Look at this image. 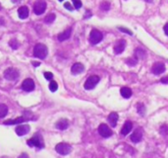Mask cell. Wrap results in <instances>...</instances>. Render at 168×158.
Listing matches in <instances>:
<instances>
[{"mask_svg": "<svg viewBox=\"0 0 168 158\" xmlns=\"http://www.w3.org/2000/svg\"><path fill=\"white\" fill-rule=\"evenodd\" d=\"M48 54V48L45 44H37L33 48V55L39 59H44Z\"/></svg>", "mask_w": 168, "mask_h": 158, "instance_id": "6da1fadb", "label": "cell"}, {"mask_svg": "<svg viewBox=\"0 0 168 158\" xmlns=\"http://www.w3.org/2000/svg\"><path fill=\"white\" fill-rule=\"evenodd\" d=\"M27 143H28L29 146H31V147H36L39 149L43 148V146H44L42 137L39 134L35 135V137H32V138H30V140L27 141Z\"/></svg>", "mask_w": 168, "mask_h": 158, "instance_id": "7a4b0ae2", "label": "cell"}, {"mask_svg": "<svg viewBox=\"0 0 168 158\" xmlns=\"http://www.w3.org/2000/svg\"><path fill=\"white\" fill-rule=\"evenodd\" d=\"M56 152L61 154V155H67L72 151V146L68 143H64V142H61V143H58L55 146Z\"/></svg>", "mask_w": 168, "mask_h": 158, "instance_id": "3957f363", "label": "cell"}, {"mask_svg": "<svg viewBox=\"0 0 168 158\" xmlns=\"http://www.w3.org/2000/svg\"><path fill=\"white\" fill-rule=\"evenodd\" d=\"M99 80H100V78L98 75H92V76H89L87 79V81L85 82V89H87V90L93 89L96 86V84L99 82Z\"/></svg>", "mask_w": 168, "mask_h": 158, "instance_id": "277c9868", "label": "cell"}, {"mask_svg": "<svg viewBox=\"0 0 168 158\" xmlns=\"http://www.w3.org/2000/svg\"><path fill=\"white\" fill-rule=\"evenodd\" d=\"M103 39L102 33L98 31V30H92L89 34V42H91L92 44H96L100 43Z\"/></svg>", "mask_w": 168, "mask_h": 158, "instance_id": "5b68a950", "label": "cell"}, {"mask_svg": "<svg viewBox=\"0 0 168 158\" xmlns=\"http://www.w3.org/2000/svg\"><path fill=\"white\" fill-rule=\"evenodd\" d=\"M20 76L19 71L15 68H7L4 71V77L9 81H16Z\"/></svg>", "mask_w": 168, "mask_h": 158, "instance_id": "8992f818", "label": "cell"}, {"mask_svg": "<svg viewBox=\"0 0 168 158\" xmlns=\"http://www.w3.org/2000/svg\"><path fill=\"white\" fill-rule=\"evenodd\" d=\"M46 9V3L42 1V0H39V1H36L33 5V12L36 15H42L44 13V11Z\"/></svg>", "mask_w": 168, "mask_h": 158, "instance_id": "52a82bcc", "label": "cell"}, {"mask_svg": "<svg viewBox=\"0 0 168 158\" xmlns=\"http://www.w3.org/2000/svg\"><path fill=\"white\" fill-rule=\"evenodd\" d=\"M98 133L101 135L102 137L107 138V137H110L113 133H112L110 127L107 125H105V123H101V125L98 127Z\"/></svg>", "mask_w": 168, "mask_h": 158, "instance_id": "ba28073f", "label": "cell"}, {"mask_svg": "<svg viewBox=\"0 0 168 158\" xmlns=\"http://www.w3.org/2000/svg\"><path fill=\"white\" fill-rule=\"evenodd\" d=\"M35 87H36L35 81H33L32 78L25 79V80L23 81V83H22V89H23L24 91H26V92L33 91V90L35 89Z\"/></svg>", "mask_w": 168, "mask_h": 158, "instance_id": "9c48e42d", "label": "cell"}, {"mask_svg": "<svg viewBox=\"0 0 168 158\" xmlns=\"http://www.w3.org/2000/svg\"><path fill=\"white\" fill-rule=\"evenodd\" d=\"M165 71V65L163 62H155L151 67V72L155 75H159Z\"/></svg>", "mask_w": 168, "mask_h": 158, "instance_id": "30bf717a", "label": "cell"}, {"mask_svg": "<svg viewBox=\"0 0 168 158\" xmlns=\"http://www.w3.org/2000/svg\"><path fill=\"white\" fill-rule=\"evenodd\" d=\"M30 130H31V127L28 125H21L18 126L16 127V133L19 135V137H22V135H26L27 133H29Z\"/></svg>", "mask_w": 168, "mask_h": 158, "instance_id": "8fae6325", "label": "cell"}, {"mask_svg": "<svg viewBox=\"0 0 168 158\" xmlns=\"http://www.w3.org/2000/svg\"><path fill=\"white\" fill-rule=\"evenodd\" d=\"M125 48H126V42H125V41L124 40L119 41V42H117L116 44L114 46V52L116 54H121V52L124 51Z\"/></svg>", "mask_w": 168, "mask_h": 158, "instance_id": "7c38bea8", "label": "cell"}, {"mask_svg": "<svg viewBox=\"0 0 168 158\" xmlns=\"http://www.w3.org/2000/svg\"><path fill=\"white\" fill-rule=\"evenodd\" d=\"M142 138H143V131L142 130H136L134 133L131 134V140L133 142H140L142 140Z\"/></svg>", "mask_w": 168, "mask_h": 158, "instance_id": "4fadbf2b", "label": "cell"}, {"mask_svg": "<svg viewBox=\"0 0 168 158\" xmlns=\"http://www.w3.org/2000/svg\"><path fill=\"white\" fill-rule=\"evenodd\" d=\"M31 120L30 118H25V117H19V118L15 120H8V121L4 122V125H20V123H24L25 121Z\"/></svg>", "mask_w": 168, "mask_h": 158, "instance_id": "5bb4252c", "label": "cell"}, {"mask_svg": "<svg viewBox=\"0 0 168 158\" xmlns=\"http://www.w3.org/2000/svg\"><path fill=\"white\" fill-rule=\"evenodd\" d=\"M84 70H85V66L82 64V63L77 62L72 66V68H71V72H72V74H74V75H77V74H80L82 72H84Z\"/></svg>", "mask_w": 168, "mask_h": 158, "instance_id": "9a60e30c", "label": "cell"}, {"mask_svg": "<svg viewBox=\"0 0 168 158\" xmlns=\"http://www.w3.org/2000/svg\"><path fill=\"white\" fill-rule=\"evenodd\" d=\"M55 127H56V129L61 130H66V129H68V127H69V122H68V120H66V119H61V120H59V121L55 123Z\"/></svg>", "mask_w": 168, "mask_h": 158, "instance_id": "2e32d148", "label": "cell"}, {"mask_svg": "<svg viewBox=\"0 0 168 158\" xmlns=\"http://www.w3.org/2000/svg\"><path fill=\"white\" fill-rule=\"evenodd\" d=\"M71 34H72V29H67L65 30V31H63L62 33H60L58 35V40H59V42H63V41H66V40H68L69 38L71 37Z\"/></svg>", "mask_w": 168, "mask_h": 158, "instance_id": "e0dca14e", "label": "cell"}, {"mask_svg": "<svg viewBox=\"0 0 168 158\" xmlns=\"http://www.w3.org/2000/svg\"><path fill=\"white\" fill-rule=\"evenodd\" d=\"M118 119H119V117H118V114L117 113H111V114L108 116V123H110V126L112 127H115L117 125V122H118Z\"/></svg>", "mask_w": 168, "mask_h": 158, "instance_id": "ac0fdd59", "label": "cell"}, {"mask_svg": "<svg viewBox=\"0 0 168 158\" xmlns=\"http://www.w3.org/2000/svg\"><path fill=\"white\" fill-rule=\"evenodd\" d=\"M132 129H133V123H132V122L127 121L124 123L123 127L121 129V134L122 135H127L128 133H130V131L132 130Z\"/></svg>", "mask_w": 168, "mask_h": 158, "instance_id": "d6986e66", "label": "cell"}, {"mask_svg": "<svg viewBox=\"0 0 168 158\" xmlns=\"http://www.w3.org/2000/svg\"><path fill=\"white\" fill-rule=\"evenodd\" d=\"M29 8L27 6H22L18 10V15L20 19H27L29 17Z\"/></svg>", "mask_w": 168, "mask_h": 158, "instance_id": "ffe728a7", "label": "cell"}, {"mask_svg": "<svg viewBox=\"0 0 168 158\" xmlns=\"http://www.w3.org/2000/svg\"><path fill=\"white\" fill-rule=\"evenodd\" d=\"M120 93H121V96L123 98H125V99H128V98L132 96V90L128 87H122L120 90Z\"/></svg>", "mask_w": 168, "mask_h": 158, "instance_id": "44dd1931", "label": "cell"}, {"mask_svg": "<svg viewBox=\"0 0 168 158\" xmlns=\"http://www.w3.org/2000/svg\"><path fill=\"white\" fill-rule=\"evenodd\" d=\"M8 113V108L4 104H0V118H4Z\"/></svg>", "mask_w": 168, "mask_h": 158, "instance_id": "7402d4cb", "label": "cell"}, {"mask_svg": "<svg viewBox=\"0 0 168 158\" xmlns=\"http://www.w3.org/2000/svg\"><path fill=\"white\" fill-rule=\"evenodd\" d=\"M55 18H56L55 14L50 13V14H48L45 18H44V22H45L46 24H51L52 22H53V21L55 20Z\"/></svg>", "mask_w": 168, "mask_h": 158, "instance_id": "603a6c76", "label": "cell"}, {"mask_svg": "<svg viewBox=\"0 0 168 158\" xmlns=\"http://www.w3.org/2000/svg\"><path fill=\"white\" fill-rule=\"evenodd\" d=\"M136 55H137V58H141V59H144L145 58V51L144 50H142V48H137L136 50Z\"/></svg>", "mask_w": 168, "mask_h": 158, "instance_id": "cb8c5ba5", "label": "cell"}, {"mask_svg": "<svg viewBox=\"0 0 168 158\" xmlns=\"http://www.w3.org/2000/svg\"><path fill=\"white\" fill-rule=\"evenodd\" d=\"M57 89H58V83L56 81L52 80L49 83V90L51 92H55L57 91Z\"/></svg>", "mask_w": 168, "mask_h": 158, "instance_id": "d4e9b609", "label": "cell"}, {"mask_svg": "<svg viewBox=\"0 0 168 158\" xmlns=\"http://www.w3.org/2000/svg\"><path fill=\"white\" fill-rule=\"evenodd\" d=\"M137 111H138V113H139L140 115L144 116V115H145V107L144 106L143 104H139V105H137Z\"/></svg>", "mask_w": 168, "mask_h": 158, "instance_id": "484cf974", "label": "cell"}, {"mask_svg": "<svg viewBox=\"0 0 168 158\" xmlns=\"http://www.w3.org/2000/svg\"><path fill=\"white\" fill-rule=\"evenodd\" d=\"M9 44H10V47L13 48V50H17V48H19V43H18V41L16 39L11 40L9 42Z\"/></svg>", "mask_w": 168, "mask_h": 158, "instance_id": "4316f807", "label": "cell"}, {"mask_svg": "<svg viewBox=\"0 0 168 158\" xmlns=\"http://www.w3.org/2000/svg\"><path fill=\"white\" fill-rule=\"evenodd\" d=\"M100 9L103 10V11L109 10V9H110V4H109V2H106V1L102 2L101 4H100Z\"/></svg>", "mask_w": 168, "mask_h": 158, "instance_id": "83f0119b", "label": "cell"}, {"mask_svg": "<svg viewBox=\"0 0 168 158\" xmlns=\"http://www.w3.org/2000/svg\"><path fill=\"white\" fill-rule=\"evenodd\" d=\"M72 2H73V4H74V7H75V9H78L79 10L81 7H82V1L81 0H72Z\"/></svg>", "mask_w": 168, "mask_h": 158, "instance_id": "f1b7e54d", "label": "cell"}, {"mask_svg": "<svg viewBox=\"0 0 168 158\" xmlns=\"http://www.w3.org/2000/svg\"><path fill=\"white\" fill-rule=\"evenodd\" d=\"M138 62V59H134V58H130L127 61V64L130 65V66H135Z\"/></svg>", "mask_w": 168, "mask_h": 158, "instance_id": "f546056e", "label": "cell"}, {"mask_svg": "<svg viewBox=\"0 0 168 158\" xmlns=\"http://www.w3.org/2000/svg\"><path fill=\"white\" fill-rule=\"evenodd\" d=\"M44 77H45L46 80H51L53 78V74L51 72H44Z\"/></svg>", "mask_w": 168, "mask_h": 158, "instance_id": "4dcf8cb0", "label": "cell"}, {"mask_svg": "<svg viewBox=\"0 0 168 158\" xmlns=\"http://www.w3.org/2000/svg\"><path fill=\"white\" fill-rule=\"evenodd\" d=\"M64 7L67 9V10H69V11H73L74 8H73V6L70 4L69 2H65V4H64Z\"/></svg>", "mask_w": 168, "mask_h": 158, "instance_id": "1f68e13d", "label": "cell"}, {"mask_svg": "<svg viewBox=\"0 0 168 158\" xmlns=\"http://www.w3.org/2000/svg\"><path fill=\"white\" fill-rule=\"evenodd\" d=\"M119 30H120L121 32L123 33H126V34H128V35H133V33L130 31V30L128 29H125V28H119Z\"/></svg>", "mask_w": 168, "mask_h": 158, "instance_id": "d6a6232c", "label": "cell"}, {"mask_svg": "<svg viewBox=\"0 0 168 158\" xmlns=\"http://www.w3.org/2000/svg\"><path fill=\"white\" fill-rule=\"evenodd\" d=\"M161 83H164V84H168V75L167 76H164L163 78H161Z\"/></svg>", "mask_w": 168, "mask_h": 158, "instance_id": "836d02e7", "label": "cell"}, {"mask_svg": "<svg viewBox=\"0 0 168 158\" xmlns=\"http://www.w3.org/2000/svg\"><path fill=\"white\" fill-rule=\"evenodd\" d=\"M163 30H164V33H165V35H166V36H168V23H167V24H165V26H164Z\"/></svg>", "mask_w": 168, "mask_h": 158, "instance_id": "e575fe53", "label": "cell"}, {"mask_svg": "<svg viewBox=\"0 0 168 158\" xmlns=\"http://www.w3.org/2000/svg\"><path fill=\"white\" fill-rule=\"evenodd\" d=\"M92 16V13L91 12H86V16H85V18H89V17H91Z\"/></svg>", "mask_w": 168, "mask_h": 158, "instance_id": "d590c367", "label": "cell"}, {"mask_svg": "<svg viewBox=\"0 0 168 158\" xmlns=\"http://www.w3.org/2000/svg\"><path fill=\"white\" fill-rule=\"evenodd\" d=\"M33 64L35 65V66H39V65L40 64V63H39V62H36V61H33Z\"/></svg>", "mask_w": 168, "mask_h": 158, "instance_id": "8d00e7d4", "label": "cell"}, {"mask_svg": "<svg viewBox=\"0 0 168 158\" xmlns=\"http://www.w3.org/2000/svg\"><path fill=\"white\" fill-rule=\"evenodd\" d=\"M11 1H12L13 3H19V2H21L22 0H11Z\"/></svg>", "mask_w": 168, "mask_h": 158, "instance_id": "74e56055", "label": "cell"}, {"mask_svg": "<svg viewBox=\"0 0 168 158\" xmlns=\"http://www.w3.org/2000/svg\"><path fill=\"white\" fill-rule=\"evenodd\" d=\"M144 1H145V2H148V3H151L152 1H154V0H144Z\"/></svg>", "mask_w": 168, "mask_h": 158, "instance_id": "f35d334b", "label": "cell"}, {"mask_svg": "<svg viewBox=\"0 0 168 158\" xmlns=\"http://www.w3.org/2000/svg\"><path fill=\"white\" fill-rule=\"evenodd\" d=\"M58 1H63V0H58Z\"/></svg>", "mask_w": 168, "mask_h": 158, "instance_id": "ab89813d", "label": "cell"}, {"mask_svg": "<svg viewBox=\"0 0 168 158\" xmlns=\"http://www.w3.org/2000/svg\"><path fill=\"white\" fill-rule=\"evenodd\" d=\"M0 10H1V6H0Z\"/></svg>", "mask_w": 168, "mask_h": 158, "instance_id": "60d3db41", "label": "cell"}]
</instances>
